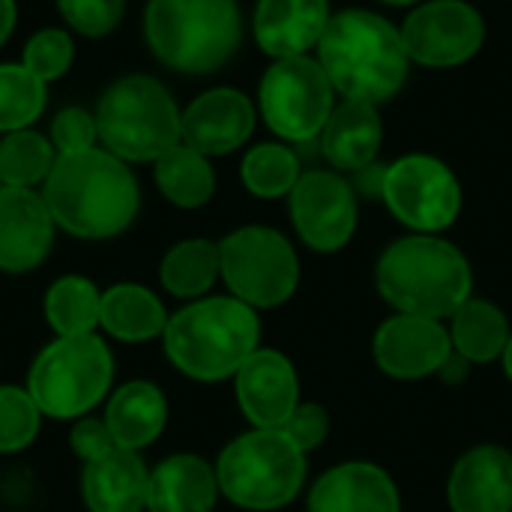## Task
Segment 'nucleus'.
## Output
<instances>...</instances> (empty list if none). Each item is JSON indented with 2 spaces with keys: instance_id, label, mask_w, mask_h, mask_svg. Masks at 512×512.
<instances>
[{
  "instance_id": "obj_1",
  "label": "nucleus",
  "mask_w": 512,
  "mask_h": 512,
  "mask_svg": "<svg viewBox=\"0 0 512 512\" xmlns=\"http://www.w3.org/2000/svg\"><path fill=\"white\" fill-rule=\"evenodd\" d=\"M42 198L57 228L78 240L120 237L141 210V192L129 162L105 147L57 156Z\"/></svg>"
},
{
  "instance_id": "obj_2",
  "label": "nucleus",
  "mask_w": 512,
  "mask_h": 512,
  "mask_svg": "<svg viewBox=\"0 0 512 512\" xmlns=\"http://www.w3.org/2000/svg\"><path fill=\"white\" fill-rule=\"evenodd\" d=\"M375 288L393 312L450 321L474 297V270L441 234H408L381 252Z\"/></svg>"
},
{
  "instance_id": "obj_3",
  "label": "nucleus",
  "mask_w": 512,
  "mask_h": 512,
  "mask_svg": "<svg viewBox=\"0 0 512 512\" xmlns=\"http://www.w3.org/2000/svg\"><path fill=\"white\" fill-rule=\"evenodd\" d=\"M318 63L336 93L381 105L402 90L411 57L405 51L402 30H396L384 15L345 9L330 15L318 42Z\"/></svg>"
},
{
  "instance_id": "obj_4",
  "label": "nucleus",
  "mask_w": 512,
  "mask_h": 512,
  "mask_svg": "<svg viewBox=\"0 0 512 512\" xmlns=\"http://www.w3.org/2000/svg\"><path fill=\"white\" fill-rule=\"evenodd\" d=\"M162 348L171 366L198 381L219 384L261 348V318L237 297H201L168 318Z\"/></svg>"
},
{
  "instance_id": "obj_5",
  "label": "nucleus",
  "mask_w": 512,
  "mask_h": 512,
  "mask_svg": "<svg viewBox=\"0 0 512 512\" xmlns=\"http://www.w3.org/2000/svg\"><path fill=\"white\" fill-rule=\"evenodd\" d=\"M144 36L162 66L207 75L234 57L243 24L234 0H150Z\"/></svg>"
},
{
  "instance_id": "obj_6",
  "label": "nucleus",
  "mask_w": 512,
  "mask_h": 512,
  "mask_svg": "<svg viewBox=\"0 0 512 512\" xmlns=\"http://www.w3.org/2000/svg\"><path fill=\"white\" fill-rule=\"evenodd\" d=\"M213 468L228 504L249 512H276L303 495L309 456L285 429H249L219 453Z\"/></svg>"
},
{
  "instance_id": "obj_7",
  "label": "nucleus",
  "mask_w": 512,
  "mask_h": 512,
  "mask_svg": "<svg viewBox=\"0 0 512 512\" xmlns=\"http://www.w3.org/2000/svg\"><path fill=\"white\" fill-rule=\"evenodd\" d=\"M99 141L123 162H156L183 141V111L150 75L117 78L96 105Z\"/></svg>"
},
{
  "instance_id": "obj_8",
  "label": "nucleus",
  "mask_w": 512,
  "mask_h": 512,
  "mask_svg": "<svg viewBox=\"0 0 512 512\" xmlns=\"http://www.w3.org/2000/svg\"><path fill=\"white\" fill-rule=\"evenodd\" d=\"M114 387V354L99 333L57 336L45 345L30 372L27 390L39 411L51 420H81Z\"/></svg>"
},
{
  "instance_id": "obj_9",
  "label": "nucleus",
  "mask_w": 512,
  "mask_h": 512,
  "mask_svg": "<svg viewBox=\"0 0 512 512\" xmlns=\"http://www.w3.org/2000/svg\"><path fill=\"white\" fill-rule=\"evenodd\" d=\"M222 282L231 297L255 312L285 306L300 288L294 243L267 225H243L219 240Z\"/></svg>"
},
{
  "instance_id": "obj_10",
  "label": "nucleus",
  "mask_w": 512,
  "mask_h": 512,
  "mask_svg": "<svg viewBox=\"0 0 512 512\" xmlns=\"http://www.w3.org/2000/svg\"><path fill=\"white\" fill-rule=\"evenodd\" d=\"M333 93L336 90L315 57H285L276 60L261 78V117L282 141L306 144L324 132L336 108Z\"/></svg>"
},
{
  "instance_id": "obj_11",
  "label": "nucleus",
  "mask_w": 512,
  "mask_h": 512,
  "mask_svg": "<svg viewBox=\"0 0 512 512\" xmlns=\"http://www.w3.org/2000/svg\"><path fill=\"white\" fill-rule=\"evenodd\" d=\"M381 201L411 234H444L462 213V186L447 162L408 153L387 165Z\"/></svg>"
},
{
  "instance_id": "obj_12",
  "label": "nucleus",
  "mask_w": 512,
  "mask_h": 512,
  "mask_svg": "<svg viewBox=\"0 0 512 512\" xmlns=\"http://www.w3.org/2000/svg\"><path fill=\"white\" fill-rule=\"evenodd\" d=\"M297 237L321 255L345 249L357 231V192L339 171H306L288 195Z\"/></svg>"
},
{
  "instance_id": "obj_13",
  "label": "nucleus",
  "mask_w": 512,
  "mask_h": 512,
  "mask_svg": "<svg viewBox=\"0 0 512 512\" xmlns=\"http://www.w3.org/2000/svg\"><path fill=\"white\" fill-rule=\"evenodd\" d=\"M483 39V15L465 0H429L417 6L402 27L408 57L432 69H447L471 60L480 51Z\"/></svg>"
},
{
  "instance_id": "obj_14",
  "label": "nucleus",
  "mask_w": 512,
  "mask_h": 512,
  "mask_svg": "<svg viewBox=\"0 0 512 512\" xmlns=\"http://www.w3.org/2000/svg\"><path fill=\"white\" fill-rule=\"evenodd\" d=\"M453 354L447 321L393 312L372 336V360L393 381L438 378Z\"/></svg>"
},
{
  "instance_id": "obj_15",
  "label": "nucleus",
  "mask_w": 512,
  "mask_h": 512,
  "mask_svg": "<svg viewBox=\"0 0 512 512\" xmlns=\"http://www.w3.org/2000/svg\"><path fill=\"white\" fill-rule=\"evenodd\" d=\"M231 381L240 414L252 429H285L303 402L297 366L276 348H258Z\"/></svg>"
},
{
  "instance_id": "obj_16",
  "label": "nucleus",
  "mask_w": 512,
  "mask_h": 512,
  "mask_svg": "<svg viewBox=\"0 0 512 512\" xmlns=\"http://www.w3.org/2000/svg\"><path fill=\"white\" fill-rule=\"evenodd\" d=\"M57 222L36 189L0 186V273L36 270L54 246Z\"/></svg>"
},
{
  "instance_id": "obj_17",
  "label": "nucleus",
  "mask_w": 512,
  "mask_h": 512,
  "mask_svg": "<svg viewBox=\"0 0 512 512\" xmlns=\"http://www.w3.org/2000/svg\"><path fill=\"white\" fill-rule=\"evenodd\" d=\"M306 512H402V492L375 462H339L309 486Z\"/></svg>"
},
{
  "instance_id": "obj_18",
  "label": "nucleus",
  "mask_w": 512,
  "mask_h": 512,
  "mask_svg": "<svg viewBox=\"0 0 512 512\" xmlns=\"http://www.w3.org/2000/svg\"><path fill=\"white\" fill-rule=\"evenodd\" d=\"M183 144L210 156H225L243 147L255 129V105L234 87L201 93L183 111Z\"/></svg>"
},
{
  "instance_id": "obj_19",
  "label": "nucleus",
  "mask_w": 512,
  "mask_h": 512,
  "mask_svg": "<svg viewBox=\"0 0 512 512\" xmlns=\"http://www.w3.org/2000/svg\"><path fill=\"white\" fill-rule=\"evenodd\" d=\"M453 512H512V453L501 444L465 450L447 477Z\"/></svg>"
},
{
  "instance_id": "obj_20",
  "label": "nucleus",
  "mask_w": 512,
  "mask_h": 512,
  "mask_svg": "<svg viewBox=\"0 0 512 512\" xmlns=\"http://www.w3.org/2000/svg\"><path fill=\"white\" fill-rule=\"evenodd\" d=\"M327 21V0H258L252 27L261 51L285 60L303 57L309 48H318Z\"/></svg>"
},
{
  "instance_id": "obj_21",
  "label": "nucleus",
  "mask_w": 512,
  "mask_h": 512,
  "mask_svg": "<svg viewBox=\"0 0 512 512\" xmlns=\"http://www.w3.org/2000/svg\"><path fill=\"white\" fill-rule=\"evenodd\" d=\"M219 498L216 468L195 453H174L150 468L147 512H213Z\"/></svg>"
},
{
  "instance_id": "obj_22",
  "label": "nucleus",
  "mask_w": 512,
  "mask_h": 512,
  "mask_svg": "<svg viewBox=\"0 0 512 512\" xmlns=\"http://www.w3.org/2000/svg\"><path fill=\"white\" fill-rule=\"evenodd\" d=\"M150 468L141 453L114 450L81 471V498L87 512H147Z\"/></svg>"
},
{
  "instance_id": "obj_23",
  "label": "nucleus",
  "mask_w": 512,
  "mask_h": 512,
  "mask_svg": "<svg viewBox=\"0 0 512 512\" xmlns=\"http://www.w3.org/2000/svg\"><path fill=\"white\" fill-rule=\"evenodd\" d=\"M102 417L120 450L141 453L162 438L168 426V399L153 381H126L111 390Z\"/></svg>"
},
{
  "instance_id": "obj_24",
  "label": "nucleus",
  "mask_w": 512,
  "mask_h": 512,
  "mask_svg": "<svg viewBox=\"0 0 512 512\" xmlns=\"http://www.w3.org/2000/svg\"><path fill=\"white\" fill-rule=\"evenodd\" d=\"M381 141H384V126L378 117V105L345 99L342 105L333 108L321 132V153L336 171L357 174L366 165L378 162Z\"/></svg>"
},
{
  "instance_id": "obj_25",
  "label": "nucleus",
  "mask_w": 512,
  "mask_h": 512,
  "mask_svg": "<svg viewBox=\"0 0 512 512\" xmlns=\"http://www.w3.org/2000/svg\"><path fill=\"white\" fill-rule=\"evenodd\" d=\"M168 309L165 303L144 285L120 282L102 291V312H99V330H105L111 339L126 345H141L162 339L168 327Z\"/></svg>"
},
{
  "instance_id": "obj_26",
  "label": "nucleus",
  "mask_w": 512,
  "mask_h": 512,
  "mask_svg": "<svg viewBox=\"0 0 512 512\" xmlns=\"http://www.w3.org/2000/svg\"><path fill=\"white\" fill-rule=\"evenodd\" d=\"M450 342L459 357H465L471 366L501 363L504 348L510 342L512 324L507 312L483 297H471L450 321Z\"/></svg>"
},
{
  "instance_id": "obj_27",
  "label": "nucleus",
  "mask_w": 512,
  "mask_h": 512,
  "mask_svg": "<svg viewBox=\"0 0 512 512\" xmlns=\"http://www.w3.org/2000/svg\"><path fill=\"white\" fill-rule=\"evenodd\" d=\"M222 279L219 243L207 237H189L174 243L159 264L162 288L177 300H201Z\"/></svg>"
},
{
  "instance_id": "obj_28",
  "label": "nucleus",
  "mask_w": 512,
  "mask_h": 512,
  "mask_svg": "<svg viewBox=\"0 0 512 512\" xmlns=\"http://www.w3.org/2000/svg\"><path fill=\"white\" fill-rule=\"evenodd\" d=\"M153 180L162 198L180 210H198L216 192V171L210 159L183 141L153 162Z\"/></svg>"
},
{
  "instance_id": "obj_29",
  "label": "nucleus",
  "mask_w": 512,
  "mask_h": 512,
  "mask_svg": "<svg viewBox=\"0 0 512 512\" xmlns=\"http://www.w3.org/2000/svg\"><path fill=\"white\" fill-rule=\"evenodd\" d=\"M42 309L54 336H90L99 330L102 291L93 279L69 273L48 285Z\"/></svg>"
},
{
  "instance_id": "obj_30",
  "label": "nucleus",
  "mask_w": 512,
  "mask_h": 512,
  "mask_svg": "<svg viewBox=\"0 0 512 512\" xmlns=\"http://www.w3.org/2000/svg\"><path fill=\"white\" fill-rule=\"evenodd\" d=\"M54 162H57V150L51 138L33 129L9 132L0 141V186L36 189L39 183L48 180Z\"/></svg>"
},
{
  "instance_id": "obj_31",
  "label": "nucleus",
  "mask_w": 512,
  "mask_h": 512,
  "mask_svg": "<svg viewBox=\"0 0 512 512\" xmlns=\"http://www.w3.org/2000/svg\"><path fill=\"white\" fill-rule=\"evenodd\" d=\"M300 159L288 144H258L240 162V180L255 198H288L300 180Z\"/></svg>"
},
{
  "instance_id": "obj_32",
  "label": "nucleus",
  "mask_w": 512,
  "mask_h": 512,
  "mask_svg": "<svg viewBox=\"0 0 512 512\" xmlns=\"http://www.w3.org/2000/svg\"><path fill=\"white\" fill-rule=\"evenodd\" d=\"M45 81L24 63H0V132L30 129L45 111Z\"/></svg>"
},
{
  "instance_id": "obj_33",
  "label": "nucleus",
  "mask_w": 512,
  "mask_h": 512,
  "mask_svg": "<svg viewBox=\"0 0 512 512\" xmlns=\"http://www.w3.org/2000/svg\"><path fill=\"white\" fill-rule=\"evenodd\" d=\"M42 411L27 387L0 384V456L27 450L42 426Z\"/></svg>"
},
{
  "instance_id": "obj_34",
  "label": "nucleus",
  "mask_w": 512,
  "mask_h": 512,
  "mask_svg": "<svg viewBox=\"0 0 512 512\" xmlns=\"http://www.w3.org/2000/svg\"><path fill=\"white\" fill-rule=\"evenodd\" d=\"M72 60H75V42L60 27H45V30L33 33L27 39L24 57H21V63L45 84L63 78L72 69Z\"/></svg>"
},
{
  "instance_id": "obj_35",
  "label": "nucleus",
  "mask_w": 512,
  "mask_h": 512,
  "mask_svg": "<svg viewBox=\"0 0 512 512\" xmlns=\"http://www.w3.org/2000/svg\"><path fill=\"white\" fill-rule=\"evenodd\" d=\"M57 9L75 33L99 39L123 21L126 0H57Z\"/></svg>"
},
{
  "instance_id": "obj_36",
  "label": "nucleus",
  "mask_w": 512,
  "mask_h": 512,
  "mask_svg": "<svg viewBox=\"0 0 512 512\" xmlns=\"http://www.w3.org/2000/svg\"><path fill=\"white\" fill-rule=\"evenodd\" d=\"M57 156H69V153H84L93 150L99 141V129H96V117L84 108H63L54 120H51V132H48Z\"/></svg>"
},
{
  "instance_id": "obj_37",
  "label": "nucleus",
  "mask_w": 512,
  "mask_h": 512,
  "mask_svg": "<svg viewBox=\"0 0 512 512\" xmlns=\"http://www.w3.org/2000/svg\"><path fill=\"white\" fill-rule=\"evenodd\" d=\"M330 429H333V420H330V411L318 402H300L297 411L291 414V420L285 423V432L288 438L306 453L312 456L315 450H321L330 438Z\"/></svg>"
},
{
  "instance_id": "obj_38",
  "label": "nucleus",
  "mask_w": 512,
  "mask_h": 512,
  "mask_svg": "<svg viewBox=\"0 0 512 512\" xmlns=\"http://www.w3.org/2000/svg\"><path fill=\"white\" fill-rule=\"evenodd\" d=\"M69 447L72 453L87 465V462H96L108 453L117 450L114 438H111V429L105 423V417H81L72 423V432H69Z\"/></svg>"
},
{
  "instance_id": "obj_39",
  "label": "nucleus",
  "mask_w": 512,
  "mask_h": 512,
  "mask_svg": "<svg viewBox=\"0 0 512 512\" xmlns=\"http://www.w3.org/2000/svg\"><path fill=\"white\" fill-rule=\"evenodd\" d=\"M384 177H387V165L372 162V165H366L363 171L354 174V183H351V186H354V192L381 198V192H384Z\"/></svg>"
},
{
  "instance_id": "obj_40",
  "label": "nucleus",
  "mask_w": 512,
  "mask_h": 512,
  "mask_svg": "<svg viewBox=\"0 0 512 512\" xmlns=\"http://www.w3.org/2000/svg\"><path fill=\"white\" fill-rule=\"evenodd\" d=\"M468 375H471V363H468L465 357H459L456 351L447 357V363H444L441 372H438V378H441L444 384H462V381H468Z\"/></svg>"
},
{
  "instance_id": "obj_41",
  "label": "nucleus",
  "mask_w": 512,
  "mask_h": 512,
  "mask_svg": "<svg viewBox=\"0 0 512 512\" xmlns=\"http://www.w3.org/2000/svg\"><path fill=\"white\" fill-rule=\"evenodd\" d=\"M15 0H0V45L12 36L15 30Z\"/></svg>"
},
{
  "instance_id": "obj_42",
  "label": "nucleus",
  "mask_w": 512,
  "mask_h": 512,
  "mask_svg": "<svg viewBox=\"0 0 512 512\" xmlns=\"http://www.w3.org/2000/svg\"><path fill=\"white\" fill-rule=\"evenodd\" d=\"M501 369H504V378L512 384V333L507 348H504V357H501Z\"/></svg>"
},
{
  "instance_id": "obj_43",
  "label": "nucleus",
  "mask_w": 512,
  "mask_h": 512,
  "mask_svg": "<svg viewBox=\"0 0 512 512\" xmlns=\"http://www.w3.org/2000/svg\"><path fill=\"white\" fill-rule=\"evenodd\" d=\"M384 3H390V6H408V3H417V0H384Z\"/></svg>"
}]
</instances>
